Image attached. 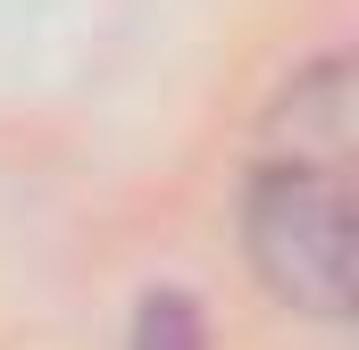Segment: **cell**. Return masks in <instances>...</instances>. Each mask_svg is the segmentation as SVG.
Instances as JSON below:
<instances>
[{
	"instance_id": "6da1fadb",
	"label": "cell",
	"mask_w": 359,
	"mask_h": 350,
	"mask_svg": "<svg viewBox=\"0 0 359 350\" xmlns=\"http://www.w3.org/2000/svg\"><path fill=\"white\" fill-rule=\"evenodd\" d=\"M351 251H359V209H351V67L326 59L318 76L284 92L268 134V159L251 175V259L276 300L309 317L351 309Z\"/></svg>"
}]
</instances>
